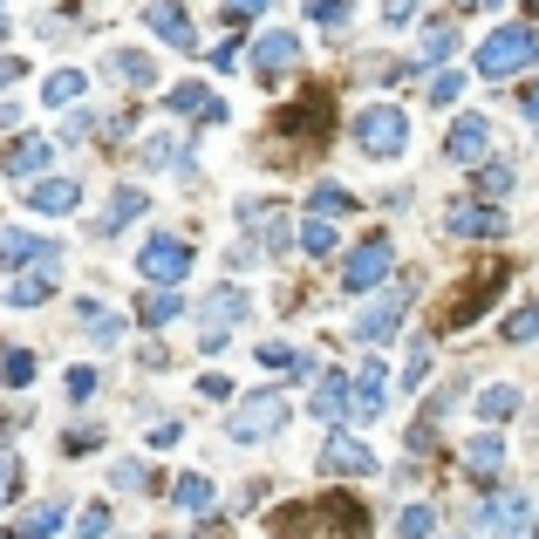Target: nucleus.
Here are the masks:
<instances>
[{
	"label": "nucleus",
	"instance_id": "nucleus-28",
	"mask_svg": "<svg viewBox=\"0 0 539 539\" xmlns=\"http://www.w3.org/2000/svg\"><path fill=\"white\" fill-rule=\"evenodd\" d=\"M110 69H116L123 82H137V89H144V82H157V62L144 55V48H116V55H110Z\"/></svg>",
	"mask_w": 539,
	"mask_h": 539
},
{
	"label": "nucleus",
	"instance_id": "nucleus-27",
	"mask_svg": "<svg viewBox=\"0 0 539 539\" xmlns=\"http://www.w3.org/2000/svg\"><path fill=\"white\" fill-rule=\"evenodd\" d=\"M82 335H89V342H123V314L82 301Z\"/></svg>",
	"mask_w": 539,
	"mask_h": 539
},
{
	"label": "nucleus",
	"instance_id": "nucleus-39",
	"mask_svg": "<svg viewBox=\"0 0 539 539\" xmlns=\"http://www.w3.org/2000/svg\"><path fill=\"white\" fill-rule=\"evenodd\" d=\"M533 335H539V308H519L505 321V342H533Z\"/></svg>",
	"mask_w": 539,
	"mask_h": 539
},
{
	"label": "nucleus",
	"instance_id": "nucleus-37",
	"mask_svg": "<svg viewBox=\"0 0 539 539\" xmlns=\"http://www.w3.org/2000/svg\"><path fill=\"white\" fill-rule=\"evenodd\" d=\"M451 48H458V28H451V21H437V28H424V55H430V62H444Z\"/></svg>",
	"mask_w": 539,
	"mask_h": 539
},
{
	"label": "nucleus",
	"instance_id": "nucleus-7",
	"mask_svg": "<svg viewBox=\"0 0 539 539\" xmlns=\"http://www.w3.org/2000/svg\"><path fill=\"white\" fill-rule=\"evenodd\" d=\"M137 273H144L151 287H178V280L192 273V246H185V239H151V246L137 253Z\"/></svg>",
	"mask_w": 539,
	"mask_h": 539
},
{
	"label": "nucleus",
	"instance_id": "nucleus-25",
	"mask_svg": "<svg viewBox=\"0 0 539 539\" xmlns=\"http://www.w3.org/2000/svg\"><path fill=\"white\" fill-rule=\"evenodd\" d=\"M144 321H151V328H164V321H178V314H185V294H178V287H144Z\"/></svg>",
	"mask_w": 539,
	"mask_h": 539
},
{
	"label": "nucleus",
	"instance_id": "nucleus-20",
	"mask_svg": "<svg viewBox=\"0 0 539 539\" xmlns=\"http://www.w3.org/2000/svg\"><path fill=\"white\" fill-rule=\"evenodd\" d=\"M485 301H492V280L478 273V280H464V294H458V301H444V308H437V328H464V321L485 308Z\"/></svg>",
	"mask_w": 539,
	"mask_h": 539
},
{
	"label": "nucleus",
	"instance_id": "nucleus-8",
	"mask_svg": "<svg viewBox=\"0 0 539 539\" xmlns=\"http://www.w3.org/2000/svg\"><path fill=\"white\" fill-rule=\"evenodd\" d=\"M0 267H62V246L41 239V232L0 226Z\"/></svg>",
	"mask_w": 539,
	"mask_h": 539
},
{
	"label": "nucleus",
	"instance_id": "nucleus-48",
	"mask_svg": "<svg viewBox=\"0 0 539 539\" xmlns=\"http://www.w3.org/2000/svg\"><path fill=\"white\" fill-rule=\"evenodd\" d=\"M14 478H21V458H14V451H0V505H7V492H14Z\"/></svg>",
	"mask_w": 539,
	"mask_h": 539
},
{
	"label": "nucleus",
	"instance_id": "nucleus-12",
	"mask_svg": "<svg viewBox=\"0 0 539 539\" xmlns=\"http://www.w3.org/2000/svg\"><path fill=\"white\" fill-rule=\"evenodd\" d=\"M485 151H492V116H458L451 137H444V157L451 164H478Z\"/></svg>",
	"mask_w": 539,
	"mask_h": 539
},
{
	"label": "nucleus",
	"instance_id": "nucleus-36",
	"mask_svg": "<svg viewBox=\"0 0 539 539\" xmlns=\"http://www.w3.org/2000/svg\"><path fill=\"white\" fill-rule=\"evenodd\" d=\"M308 205H314V212H328V219H342V212H355V198H348L342 185H314V192H308Z\"/></svg>",
	"mask_w": 539,
	"mask_h": 539
},
{
	"label": "nucleus",
	"instance_id": "nucleus-21",
	"mask_svg": "<svg viewBox=\"0 0 539 539\" xmlns=\"http://www.w3.org/2000/svg\"><path fill=\"white\" fill-rule=\"evenodd\" d=\"M28 205H35V212H76L82 185L76 178H41V185H28Z\"/></svg>",
	"mask_w": 539,
	"mask_h": 539
},
{
	"label": "nucleus",
	"instance_id": "nucleus-42",
	"mask_svg": "<svg viewBox=\"0 0 539 539\" xmlns=\"http://www.w3.org/2000/svg\"><path fill=\"white\" fill-rule=\"evenodd\" d=\"M110 485H116V492H137V485H144V464H137V458H123V464L110 471Z\"/></svg>",
	"mask_w": 539,
	"mask_h": 539
},
{
	"label": "nucleus",
	"instance_id": "nucleus-52",
	"mask_svg": "<svg viewBox=\"0 0 539 539\" xmlns=\"http://www.w3.org/2000/svg\"><path fill=\"white\" fill-rule=\"evenodd\" d=\"M451 7H471V0H451Z\"/></svg>",
	"mask_w": 539,
	"mask_h": 539
},
{
	"label": "nucleus",
	"instance_id": "nucleus-22",
	"mask_svg": "<svg viewBox=\"0 0 539 539\" xmlns=\"http://www.w3.org/2000/svg\"><path fill=\"white\" fill-rule=\"evenodd\" d=\"M55 273L62 267H41V273H21L14 287H7V308H41L48 294H55Z\"/></svg>",
	"mask_w": 539,
	"mask_h": 539
},
{
	"label": "nucleus",
	"instance_id": "nucleus-30",
	"mask_svg": "<svg viewBox=\"0 0 539 539\" xmlns=\"http://www.w3.org/2000/svg\"><path fill=\"white\" fill-rule=\"evenodd\" d=\"M82 96V69H55V76L41 82V103H48V110H62V103H76Z\"/></svg>",
	"mask_w": 539,
	"mask_h": 539
},
{
	"label": "nucleus",
	"instance_id": "nucleus-49",
	"mask_svg": "<svg viewBox=\"0 0 539 539\" xmlns=\"http://www.w3.org/2000/svg\"><path fill=\"white\" fill-rule=\"evenodd\" d=\"M21 69H28V62H21V55H0V89H7V82L21 76Z\"/></svg>",
	"mask_w": 539,
	"mask_h": 539
},
{
	"label": "nucleus",
	"instance_id": "nucleus-13",
	"mask_svg": "<svg viewBox=\"0 0 539 539\" xmlns=\"http://www.w3.org/2000/svg\"><path fill=\"white\" fill-rule=\"evenodd\" d=\"M314 417H321V424H342V417H355V383H348L342 369H328V376L314 383Z\"/></svg>",
	"mask_w": 539,
	"mask_h": 539
},
{
	"label": "nucleus",
	"instance_id": "nucleus-45",
	"mask_svg": "<svg viewBox=\"0 0 539 539\" xmlns=\"http://www.w3.org/2000/svg\"><path fill=\"white\" fill-rule=\"evenodd\" d=\"M260 7H273V0H226V7H219V14H226L232 28H239V21H253V14H260Z\"/></svg>",
	"mask_w": 539,
	"mask_h": 539
},
{
	"label": "nucleus",
	"instance_id": "nucleus-17",
	"mask_svg": "<svg viewBox=\"0 0 539 539\" xmlns=\"http://www.w3.org/2000/svg\"><path fill=\"white\" fill-rule=\"evenodd\" d=\"M144 212H151V198L137 192V185H123V192H116L110 205L96 212V226H89V232H103V239H110V232H123V226H130V219H144Z\"/></svg>",
	"mask_w": 539,
	"mask_h": 539
},
{
	"label": "nucleus",
	"instance_id": "nucleus-46",
	"mask_svg": "<svg viewBox=\"0 0 539 539\" xmlns=\"http://www.w3.org/2000/svg\"><path fill=\"white\" fill-rule=\"evenodd\" d=\"M458 89H464V76H437V82H430V103L444 110V103H458Z\"/></svg>",
	"mask_w": 539,
	"mask_h": 539
},
{
	"label": "nucleus",
	"instance_id": "nucleus-15",
	"mask_svg": "<svg viewBox=\"0 0 539 539\" xmlns=\"http://www.w3.org/2000/svg\"><path fill=\"white\" fill-rule=\"evenodd\" d=\"M144 21H151L157 41H171V48H198V35H192V21H185V7H178V0H151V7H144Z\"/></svg>",
	"mask_w": 539,
	"mask_h": 539
},
{
	"label": "nucleus",
	"instance_id": "nucleus-34",
	"mask_svg": "<svg viewBox=\"0 0 539 539\" xmlns=\"http://www.w3.org/2000/svg\"><path fill=\"white\" fill-rule=\"evenodd\" d=\"M260 369H273V376H294V369H301V348H294V342H260Z\"/></svg>",
	"mask_w": 539,
	"mask_h": 539
},
{
	"label": "nucleus",
	"instance_id": "nucleus-9",
	"mask_svg": "<svg viewBox=\"0 0 539 539\" xmlns=\"http://www.w3.org/2000/svg\"><path fill=\"white\" fill-rule=\"evenodd\" d=\"M294 62H301V41L287 35V28H273V35H260V41H253V76L267 82V89H273V82H287V76H294Z\"/></svg>",
	"mask_w": 539,
	"mask_h": 539
},
{
	"label": "nucleus",
	"instance_id": "nucleus-44",
	"mask_svg": "<svg viewBox=\"0 0 539 539\" xmlns=\"http://www.w3.org/2000/svg\"><path fill=\"white\" fill-rule=\"evenodd\" d=\"M383 21L389 28H410L417 21V0H383Z\"/></svg>",
	"mask_w": 539,
	"mask_h": 539
},
{
	"label": "nucleus",
	"instance_id": "nucleus-47",
	"mask_svg": "<svg viewBox=\"0 0 539 539\" xmlns=\"http://www.w3.org/2000/svg\"><path fill=\"white\" fill-rule=\"evenodd\" d=\"M103 444V430H69V458H89Z\"/></svg>",
	"mask_w": 539,
	"mask_h": 539
},
{
	"label": "nucleus",
	"instance_id": "nucleus-53",
	"mask_svg": "<svg viewBox=\"0 0 539 539\" xmlns=\"http://www.w3.org/2000/svg\"><path fill=\"white\" fill-rule=\"evenodd\" d=\"M533 7H539V0H533Z\"/></svg>",
	"mask_w": 539,
	"mask_h": 539
},
{
	"label": "nucleus",
	"instance_id": "nucleus-11",
	"mask_svg": "<svg viewBox=\"0 0 539 539\" xmlns=\"http://www.w3.org/2000/svg\"><path fill=\"white\" fill-rule=\"evenodd\" d=\"M478 526H485V533H492V539H526V533H533V505H526V499H512V492H505V499L478 505Z\"/></svg>",
	"mask_w": 539,
	"mask_h": 539
},
{
	"label": "nucleus",
	"instance_id": "nucleus-2",
	"mask_svg": "<svg viewBox=\"0 0 539 539\" xmlns=\"http://www.w3.org/2000/svg\"><path fill=\"white\" fill-rule=\"evenodd\" d=\"M533 55H539V35L526 28V21L492 28V35L478 41V76H485V82H505V76H519V69H533Z\"/></svg>",
	"mask_w": 539,
	"mask_h": 539
},
{
	"label": "nucleus",
	"instance_id": "nucleus-35",
	"mask_svg": "<svg viewBox=\"0 0 539 539\" xmlns=\"http://www.w3.org/2000/svg\"><path fill=\"white\" fill-rule=\"evenodd\" d=\"M0 376H7V389H28L35 383V355H28V348H7V355H0Z\"/></svg>",
	"mask_w": 539,
	"mask_h": 539
},
{
	"label": "nucleus",
	"instance_id": "nucleus-6",
	"mask_svg": "<svg viewBox=\"0 0 539 539\" xmlns=\"http://www.w3.org/2000/svg\"><path fill=\"white\" fill-rule=\"evenodd\" d=\"M389 267H396V246H389V232H376V239H362V246L348 253L342 287H348V294H369L376 280H389Z\"/></svg>",
	"mask_w": 539,
	"mask_h": 539
},
{
	"label": "nucleus",
	"instance_id": "nucleus-4",
	"mask_svg": "<svg viewBox=\"0 0 539 539\" xmlns=\"http://www.w3.org/2000/svg\"><path fill=\"white\" fill-rule=\"evenodd\" d=\"M280 430H287V403H280L273 389H267V396H246V403L226 417L232 444H260V437H280Z\"/></svg>",
	"mask_w": 539,
	"mask_h": 539
},
{
	"label": "nucleus",
	"instance_id": "nucleus-50",
	"mask_svg": "<svg viewBox=\"0 0 539 539\" xmlns=\"http://www.w3.org/2000/svg\"><path fill=\"white\" fill-rule=\"evenodd\" d=\"M0 28H7V0H0Z\"/></svg>",
	"mask_w": 539,
	"mask_h": 539
},
{
	"label": "nucleus",
	"instance_id": "nucleus-38",
	"mask_svg": "<svg viewBox=\"0 0 539 539\" xmlns=\"http://www.w3.org/2000/svg\"><path fill=\"white\" fill-rule=\"evenodd\" d=\"M308 21H314V28H342L348 0H308Z\"/></svg>",
	"mask_w": 539,
	"mask_h": 539
},
{
	"label": "nucleus",
	"instance_id": "nucleus-19",
	"mask_svg": "<svg viewBox=\"0 0 539 539\" xmlns=\"http://www.w3.org/2000/svg\"><path fill=\"white\" fill-rule=\"evenodd\" d=\"M383 403H389V369H383V362H369V369L355 376V417H362V424H376V417H383Z\"/></svg>",
	"mask_w": 539,
	"mask_h": 539
},
{
	"label": "nucleus",
	"instance_id": "nucleus-26",
	"mask_svg": "<svg viewBox=\"0 0 539 539\" xmlns=\"http://www.w3.org/2000/svg\"><path fill=\"white\" fill-rule=\"evenodd\" d=\"M464 464H471V471H499L505 464V437L499 430H478V437L464 444Z\"/></svg>",
	"mask_w": 539,
	"mask_h": 539
},
{
	"label": "nucleus",
	"instance_id": "nucleus-3",
	"mask_svg": "<svg viewBox=\"0 0 539 539\" xmlns=\"http://www.w3.org/2000/svg\"><path fill=\"white\" fill-rule=\"evenodd\" d=\"M355 144H362L369 157H403L410 151V116L389 110V103L383 110H362L355 116Z\"/></svg>",
	"mask_w": 539,
	"mask_h": 539
},
{
	"label": "nucleus",
	"instance_id": "nucleus-51",
	"mask_svg": "<svg viewBox=\"0 0 539 539\" xmlns=\"http://www.w3.org/2000/svg\"><path fill=\"white\" fill-rule=\"evenodd\" d=\"M485 7H492V14H499V7H505V0H485Z\"/></svg>",
	"mask_w": 539,
	"mask_h": 539
},
{
	"label": "nucleus",
	"instance_id": "nucleus-31",
	"mask_svg": "<svg viewBox=\"0 0 539 539\" xmlns=\"http://www.w3.org/2000/svg\"><path fill=\"white\" fill-rule=\"evenodd\" d=\"M512 410H519V389L512 383H492L485 396H478V417H485V424H505Z\"/></svg>",
	"mask_w": 539,
	"mask_h": 539
},
{
	"label": "nucleus",
	"instance_id": "nucleus-23",
	"mask_svg": "<svg viewBox=\"0 0 539 539\" xmlns=\"http://www.w3.org/2000/svg\"><path fill=\"white\" fill-rule=\"evenodd\" d=\"M239 314H246V294H239V287H219V294L205 301V335H226Z\"/></svg>",
	"mask_w": 539,
	"mask_h": 539
},
{
	"label": "nucleus",
	"instance_id": "nucleus-29",
	"mask_svg": "<svg viewBox=\"0 0 539 539\" xmlns=\"http://www.w3.org/2000/svg\"><path fill=\"white\" fill-rule=\"evenodd\" d=\"M164 110L171 116H205L212 110V89H205V82H178V89L164 96Z\"/></svg>",
	"mask_w": 539,
	"mask_h": 539
},
{
	"label": "nucleus",
	"instance_id": "nucleus-43",
	"mask_svg": "<svg viewBox=\"0 0 539 539\" xmlns=\"http://www.w3.org/2000/svg\"><path fill=\"white\" fill-rule=\"evenodd\" d=\"M96 383H103L96 369H69V396H76V403H89V396H96Z\"/></svg>",
	"mask_w": 539,
	"mask_h": 539
},
{
	"label": "nucleus",
	"instance_id": "nucleus-10",
	"mask_svg": "<svg viewBox=\"0 0 539 539\" xmlns=\"http://www.w3.org/2000/svg\"><path fill=\"white\" fill-rule=\"evenodd\" d=\"M321 471H342V478H369V471H383V458L362 444V437H328L321 444Z\"/></svg>",
	"mask_w": 539,
	"mask_h": 539
},
{
	"label": "nucleus",
	"instance_id": "nucleus-41",
	"mask_svg": "<svg viewBox=\"0 0 539 539\" xmlns=\"http://www.w3.org/2000/svg\"><path fill=\"white\" fill-rule=\"evenodd\" d=\"M76 533L82 539H103V533H110V505H89V512L76 519Z\"/></svg>",
	"mask_w": 539,
	"mask_h": 539
},
{
	"label": "nucleus",
	"instance_id": "nucleus-5",
	"mask_svg": "<svg viewBox=\"0 0 539 539\" xmlns=\"http://www.w3.org/2000/svg\"><path fill=\"white\" fill-rule=\"evenodd\" d=\"M410 301H417V287H389V294L376 301V308H362V321H355V342H369V348L396 342V328H403Z\"/></svg>",
	"mask_w": 539,
	"mask_h": 539
},
{
	"label": "nucleus",
	"instance_id": "nucleus-40",
	"mask_svg": "<svg viewBox=\"0 0 539 539\" xmlns=\"http://www.w3.org/2000/svg\"><path fill=\"white\" fill-rule=\"evenodd\" d=\"M478 192H485V198H505V192H512V171H505V164H485V171H478Z\"/></svg>",
	"mask_w": 539,
	"mask_h": 539
},
{
	"label": "nucleus",
	"instance_id": "nucleus-18",
	"mask_svg": "<svg viewBox=\"0 0 539 539\" xmlns=\"http://www.w3.org/2000/svg\"><path fill=\"white\" fill-rule=\"evenodd\" d=\"M69 526V512H62V499H48V505H28L14 526H7V539H55Z\"/></svg>",
	"mask_w": 539,
	"mask_h": 539
},
{
	"label": "nucleus",
	"instance_id": "nucleus-1",
	"mask_svg": "<svg viewBox=\"0 0 539 539\" xmlns=\"http://www.w3.org/2000/svg\"><path fill=\"white\" fill-rule=\"evenodd\" d=\"M273 539H362L369 533V512L355 499H308V505H287V512H273L267 519Z\"/></svg>",
	"mask_w": 539,
	"mask_h": 539
},
{
	"label": "nucleus",
	"instance_id": "nucleus-14",
	"mask_svg": "<svg viewBox=\"0 0 539 539\" xmlns=\"http://www.w3.org/2000/svg\"><path fill=\"white\" fill-rule=\"evenodd\" d=\"M444 226L458 232V239H499L505 212H499V205H451V212H444Z\"/></svg>",
	"mask_w": 539,
	"mask_h": 539
},
{
	"label": "nucleus",
	"instance_id": "nucleus-33",
	"mask_svg": "<svg viewBox=\"0 0 539 539\" xmlns=\"http://www.w3.org/2000/svg\"><path fill=\"white\" fill-rule=\"evenodd\" d=\"M171 499L185 505V512H212V478H198V471H185V478L171 485Z\"/></svg>",
	"mask_w": 539,
	"mask_h": 539
},
{
	"label": "nucleus",
	"instance_id": "nucleus-16",
	"mask_svg": "<svg viewBox=\"0 0 539 539\" xmlns=\"http://www.w3.org/2000/svg\"><path fill=\"white\" fill-rule=\"evenodd\" d=\"M48 164H55V144H48V137H21V144H7V157H0L7 178H35Z\"/></svg>",
	"mask_w": 539,
	"mask_h": 539
},
{
	"label": "nucleus",
	"instance_id": "nucleus-32",
	"mask_svg": "<svg viewBox=\"0 0 539 539\" xmlns=\"http://www.w3.org/2000/svg\"><path fill=\"white\" fill-rule=\"evenodd\" d=\"M335 239H342V232L328 226V212H314L308 226H301V253H314V260H328V253H335Z\"/></svg>",
	"mask_w": 539,
	"mask_h": 539
},
{
	"label": "nucleus",
	"instance_id": "nucleus-24",
	"mask_svg": "<svg viewBox=\"0 0 539 539\" xmlns=\"http://www.w3.org/2000/svg\"><path fill=\"white\" fill-rule=\"evenodd\" d=\"M437 533V505H403V512H396V526H389V539H430Z\"/></svg>",
	"mask_w": 539,
	"mask_h": 539
}]
</instances>
